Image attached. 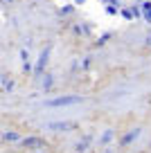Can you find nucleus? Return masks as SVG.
Returning <instances> with one entry per match:
<instances>
[{"mask_svg":"<svg viewBox=\"0 0 151 153\" xmlns=\"http://www.w3.org/2000/svg\"><path fill=\"white\" fill-rule=\"evenodd\" d=\"M81 101V97H63V99H54L52 106H66V104H77Z\"/></svg>","mask_w":151,"mask_h":153,"instance_id":"obj_1","label":"nucleus"}]
</instances>
